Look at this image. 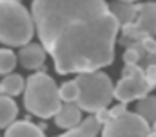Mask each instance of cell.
<instances>
[{
  "mask_svg": "<svg viewBox=\"0 0 156 137\" xmlns=\"http://www.w3.org/2000/svg\"><path fill=\"white\" fill-rule=\"evenodd\" d=\"M82 123V110L76 103H64L58 114L55 115V125L64 130H73Z\"/></svg>",
  "mask_w": 156,
  "mask_h": 137,
  "instance_id": "ba28073f",
  "label": "cell"
},
{
  "mask_svg": "<svg viewBox=\"0 0 156 137\" xmlns=\"http://www.w3.org/2000/svg\"><path fill=\"white\" fill-rule=\"evenodd\" d=\"M75 81L80 87V98L76 101L80 110L94 115L100 110L107 108L109 103L115 99V85L111 78L102 70L78 74Z\"/></svg>",
  "mask_w": 156,
  "mask_h": 137,
  "instance_id": "277c9868",
  "label": "cell"
},
{
  "mask_svg": "<svg viewBox=\"0 0 156 137\" xmlns=\"http://www.w3.org/2000/svg\"><path fill=\"white\" fill-rule=\"evenodd\" d=\"M136 114L142 115L149 125L156 123V98L154 96H147L136 105Z\"/></svg>",
  "mask_w": 156,
  "mask_h": 137,
  "instance_id": "9a60e30c",
  "label": "cell"
},
{
  "mask_svg": "<svg viewBox=\"0 0 156 137\" xmlns=\"http://www.w3.org/2000/svg\"><path fill=\"white\" fill-rule=\"evenodd\" d=\"M109 11L111 15L116 18L118 25L123 29L131 24L136 22L138 18V5L133 4V2H127V0H122V2H111L109 4Z\"/></svg>",
  "mask_w": 156,
  "mask_h": 137,
  "instance_id": "30bf717a",
  "label": "cell"
},
{
  "mask_svg": "<svg viewBox=\"0 0 156 137\" xmlns=\"http://www.w3.org/2000/svg\"><path fill=\"white\" fill-rule=\"evenodd\" d=\"M35 34L33 15L16 0H0V43L26 47Z\"/></svg>",
  "mask_w": 156,
  "mask_h": 137,
  "instance_id": "7a4b0ae2",
  "label": "cell"
},
{
  "mask_svg": "<svg viewBox=\"0 0 156 137\" xmlns=\"http://www.w3.org/2000/svg\"><path fill=\"white\" fill-rule=\"evenodd\" d=\"M109 110H111V119L120 117V115H123L125 112H129L125 103H118V105H115V106H113V108H109Z\"/></svg>",
  "mask_w": 156,
  "mask_h": 137,
  "instance_id": "ffe728a7",
  "label": "cell"
},
{
  "mask_svg": "<svg viewBox=\"0 0 156 137\" xmlns=\"http://www.w3.org/2000/svg\"><path fill=\"white\" fill-rule=\"evenodd\" d=\"M15 67H16V54L11 49H0V74L9 76Z\"/></svg>",
  "mask_w": 156,
  "mask_h": 137,
  "instance_id": "e0dca14e",
  "label": "cell"
},
{
  "mask_svg": "<svg viewBox=\"0 0 156 137\" xmlns=\"http://www.w3.org/2000/svg\"><path fill=\"white\" fill-rule=\"evenodd\" d=\"M27 79H24L20 74H9L0 79V96H18L20 92L26 90Z\"/></svg>",
  "mask_w": 156,
  "mask_h": 137,
  "instance_id": "4fadbf2b",
  "label": "cell"
},
{
  "mask_svg": "<svg viewBox=\"0 0 156 137\" xmlns=\"http://www.w3.org/2000/svg\"><path fill=\"white\" fill-rule=\"evenodd\" d=\"M24 106L27 112L40 119H49L62 108L60 87L45 72H35L27 78L24 90Z\"/></svg>",
  "mask_w": 156,
  "mask_h": 137,
  "instance_id": "3957f363",
  "label": "cell"
},
{
  "mask_svg": "<svg viewBox=\"0 0 156 137\" xmlns=\"http://www.w3.org/2000/svg\"><path fill=\"white\" fill-rule=\"evenodd\" d=\"M145 70V78H147V83L151 87V90L156 87V65H151V67L144 68Z\"/></svg>",
  "mask_w": 156,
  "mask_h": 137,
  "instance_id": "d6986e66",
  "label": "cell"
},
{
  "mask_svg": "<svg viewBox=\"0 0 156 137\" xmlns=\"http://www.w3.org/2000/svg\"><path fill=\"white\" fill-rule=\"evenodd\" d=\"M140 62H142V56L136 49H127L123 52V63L125 65H140Z\"/></svg>",
  "mask_w": 156,
  "mask_h": 137,
  "instance_id": "ac0fdd59",
  "label": "cell"
},
{
  "mask_svg": "<svg viewBox=\"0 0 156 137\" xmlns=\"http://www.w3.org/2000/svg\"><path fill=\"white\" fill-rule=\"evenodd\" d=\"M151 137H156V123L153 125V135H151Z\"/></svg>",
  "mask_w": 156,
  "mask_h": 137,
  "instance_id": "44dd1931",
  "label": "cell"
},
{
  "mask_svg": "<svg viewBox=\"0 0 156 137\" xmlns=\"http://www.w3.org/2000/svg\"><path fill=\"white\" fill-rule=\"evenodd\" d=\"M78 98H80V87H78V83L75 79L62 83V87H60V99L64 103H76Z\"/></svg>",
  "mask_w": 156,
  "mask_h": 137,
  "instance_id": "2e32d148",
  "label": "cell"
},
{
  "mask_svg": "<svg viewBox=\"0 0 156 137\" xmlns=\"http://www.w3.org/2000/svg\"><path fill=\"white\" fill-rule=\"evenodd\" d=\"M31 15L42 47L58 74H85L115 60L120 31L109 4L102 0H35Z\"/></svg>",
  "mask_w": 156,
  "mask_h": 137,
  "instance_id": "6da1fadb",
  "label": "cell"
},
{
  "mask_svg": "<svg viewBox=\"0 0 156 137\" xmlns=\"http://www.w3.org/2000/svg\"><path fill=\"white\" fill-rule=\"evenodd\" d=\"M151 92V87L145 78V70L140 65H125L122 70V78L115 87V98L120 103L142 101Z\"/></svg>",
  "mask_w": 156,
  "mask_h": 137,
  "instance_id": "5b68a950",
  "label": "cell"
},
{
  "mask_svg": "<svg viewBox=\"0 0 156 137\" xmlns=\"http://www.w3.org/2000/svg\"><path fill=\"white\" fill-rule=\"evenodd\" d=\"M102 128H104V125L96 119V115H89L87 119H83V123L80 126L67 130L60 137H96L98 134H102Z\"/></svg>",
  "mask_w": 156,
  "mask_h": 137,
  "instance_id": "7c38bea8",
  "label": "cell"
},
{
  "mask_svg": "<svg viewBox=\"0 0 156 137\" xmlns=\"http://www.w3.org/2000/svg\"><path fill=\"white\" fill-rule=\"evenodd\" d=\"M45 49L42 47V43H27L26 47H22L20 49V54H18V58H20V63H22V67L27 68V70H37L44 65V62H45Z\"/></svg>",
  "mask_w": 156,
  "mask_h": 137,
  "instance_id": "9c48e42d",
  "label": "cell"
},
{
  "mask_svg": "<svg viewBox=\"0 0 156 137\" xmlns=\"http://www.w3.org/2000/svg\"><path fill=\"white\" fill-rule=\"evenodd\" d=\"M4 137H45L42 128L37 126L35 123H31L29 119H22V121H15L7 130Z\"/></svg>",
  "mask_w": 156,
  "mask_h": 137,
  "instance_id": "8fae6325",
  "label": "cell"
},
{
  "mask_svg": "<svg viewBox=\"0 0 156 137\" xmlns=\"http://www.w3.org/2000/svg\"><path fill=\"white\" fill-rule=\"evenodd\" d=\"M151 125L136 112H125L104 125L102 137H151Z\"/></svg>",
  "mask_w": 156,
  "mask_h": 137,
  "instance_id": "52a82bcc",
  "label": "cell"
},
{
  "mask_svg": "<svg viewBox=\"0 0 156 137\" xmlns=\"http://www.w3.org/2000/svg\"><path fill=\"white\" fill-rule=\"evenodd\" d=\"M18 114V106L7 96H0V128H9Z\"/></svg>",
  "mask_w": 156,
  "mask_h": 137,
  "instance_id": "5bb4252c",
  "label": "cell"
},
{
  "mask_svg": "<svg viewBox=\"0 0 156 137\" xmlns=\"http://www.w3.org/2000/svg\"><path fill=\"white\" fill-rule=\"evenodd\" d=\"M156 36V2H145L138 4V18L134 24L122 29V45L144 42L145 38Z\"/></svg>",
  "mask_w": 156,
  "mask_h": 137,
  "instance_id": "8992f818",
  "label": "cell"
}]
</instances>
